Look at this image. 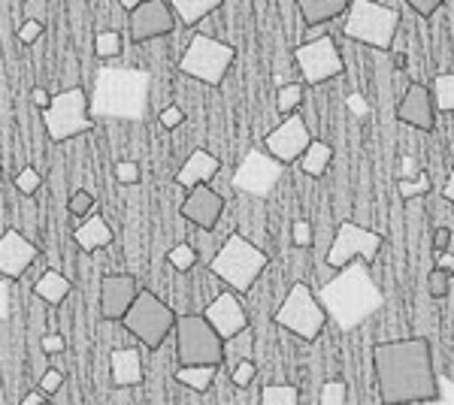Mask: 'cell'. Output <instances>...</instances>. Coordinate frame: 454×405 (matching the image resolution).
Listing matches in <instances>:
<instances>
[{
	"mask_svg": "<svg viewBox=\"0 0 454 405\" xmlns=\"http://www.w3.org/2000/svg\"><path fill=\"white\" fill-rule=\"evenodd\" d=\"M451 284H454V272H449V269H439V267H436V269L427 276V293H430L434 300H442L445 293L451 291Z\"/></svg>",
	"mask_w": 454,
	"mask_h": 405,
	"instance_id": "cell-37",
	"label": "cell"
},
{
	"mask_svg": "<svg viewBox=\"0 0 454 405\" xmlns=\"http://www.w3.org/2000/svg\"><path fill=\"white\" fill-rule=\"evenodd\" d=\"M173 10L176 21H182L185 27L197 25V21H203L209 16V12H215L218 6H222V0H167Z\"/></svg>",
	"mask_w": 454,
	"mask_h": 405,
	"instance_id": "cell-28",
	"label": "cell"
},
{
	"mask_svg": "<svg viewBox=\"0 0 454 405\" xmlns=\"http://www.w3.org/2000/svg\"><path fill=\"white\" fill-rule=\"evenodd\" d=\"M215 375H218V366L194 363V366H179V370H176V381H179L182 387L194 390V393H207V390L215 385Z\"/></svg>",
	"mask_w": 454,
	"mask_h": 405,
	"instance_id": "cell-27",
	"label": "cell"
},
{
	"mask_svg": "<svg viewBox=\"0 0 454 405\" xmlns=\"http://www.w3.org/2000/svg\"><path fill=\"white\" fill-rule=\"evenodd\" d=\"M372 366L379 378V400L394 402H434L436 372L430 342L421 336L382 342L372 351Z\"/></svg>",
	"mask_w": 454,
	"mask_h": 405,
	"instance_id": "cell-1",
	"label": "cell"
},
{
	"mask_svg": "<svg viewBox=\"0 0 454 405\" xmlns=\"http://www.w3.org/2000/svg\"><path fill=\"white\" fill-rule=\"evenodd\" d=\"M137 291H140V284H137L134 276H128V272H119V276H106L104 284H100V318L104 321H121V315L128 312V306L134 303Z\"/></svg>",
	"mask_w": 454,
	"mask_h": 405,
	"instance_id": "cell-17",
	"label": "cell"
},
{
	"mask_svg": "<svg viewBox=\"0 0 454 405\" xmlns=\"http://www.w3.org/2000/svg\"><path fill=\"white\" fill-rule=\"evenodd\" d=\"M43 188V175H40V169H34V167H21L19 169V175H16V191L21 197H34L36 191Z\"/></svg>",
	"mask_w": 454,
	"mask_h": 405,
	"instance_id": "cell-36",
	"label": "cell"
},
{
	"mask_svg": "<svg viewBox=\"0 0 454 405\" xmlns=\"http://www.w3.org/2000/svg\"><path fill=\"white\" fill-rule=\"evenodd\" d=\"M397 119L403 124L415 130H434L436 128V106H434V97H430L427 85L421 82H412L403 94V103L397 109Z\"/></svg>",
	"mask_w": 454,
	"mask_h": 405,
	"instance_id": "cell-20",
	"label": "cell"
},
{
	"mask_svg": "<svg viewBox=\"0 0 454 405\" xmlns=\"http://www.w3.org/2000/svg\"><path fill=\"white\" fill-rule=\"evenodd\" d=\"M379 248H382V237H379L376 230L355 224V221H342V224L336 227L331 252H327V267L340 269V267H346L348 261H355V257L372 263L379 254Z\"/></svg>",
	"mask_w": 454,
	"mask_h": 405,
	"instance_id": "cell-13",
	"label": "cell"
},
{
	"mask_svg": "<svg viewBox=\"0 0 454 405\" xmlns=\"http://www.w3.org/2000/svg\"><path fill=\"white\" fill-rule=\"evenodd\" d=\"M294 4L306 25H321V21L340 19L346 12L348 0H294Z\"/></svg>",
	"mask_w": 454,
	"mask_h": 405,
	"instance_id": "cell-26",
	"label": "cell"
},
{
	"mask_svg": "<svg viewBox=\"0 0 454 405\" xmlns=\"http://www.w3.org/2000/svg\"><path fill=\"white\" fill-rule=\"evenodd\" d=\"M167 263H170L173 269H179V272L194 269V263H197L194 245H188V242H179V245H173L170 252H167Z\"/></svg>",
	"mask_w": 454,
	"mask_h": 405,
	"instance_id": "cell-35",
	"label": "cell"
},
{
	"mask_svg": "<svg viewBox=\"0 0 454 405\" xmlns=\"http://www.w3.org/2000/svg\"><path fill=\"white\" fill-rule=\"evenodd\" d=\"M31 100H34V106L43 113V109L49 106V100H52V94H49L46 88H34V91H31Z\"/></svg>",
	"mask_w": 454,
	"mask_h": 405,
	"instance_id": "cell-50",
	"label": "cell"
},
{
	"mask_svg": "<svg viewBox=\"0 0 454 405\" xmlns=\"http://www.w3.org/2000/svg\"><path fill=\"white\" fill-rule=\"evenodd\" d=\"M70 291H73L70 278H64L61 272H55V269H46V272H43V276L34 282V293L43 300V303H49V306L64 303V300L70 297Z\"/></svg>",
	"mask_w": 454,
	"mask_h": 405,
	"instance_id": "cell-24",
	"label": "cell"
},
{
	"mask_svg": "<svg viewBox=\"0 0 454 405\" xmlns=\"http://www.w3.org/2000/svg\"><path fill=\"white\" fill-rule=\"evenodd\" d=\"M46 400H49V393H43V390L36 387V390H31V393L25 396V400H21V405H43Z\"/></svg>",
	"mask_w": 454,
	"mask_h": 405,
	"instance_id": "cell-52",
	"label": "cell"
},
{
	"mask_svg": "<svg viewBox=\"0 0 454 405\" xmlns=\"http://www.w3.org/2000/svg\"><path fill=\"white\" fill-rule=\"evenodd\" d=\"M318 402L321 405H346L348 402V381L346 378H327L325 385H321Z\"/></svg>",
	"mask_w": 454,
	"mask_h": 405,
	"instance_id": "cell-33",
	"label": "cell"
},
{
	"mask_svg": "<svg viewBox=\"0 0 454 405\" xmlns=\"http://www.w3.org/2000/svg\"><path fill=\"white\" fill-rule=\"evenodd\" d=\"M282 173H285V164L276 160L273 154L267 149H252L243 158V164L233 173V188L243 191L248 197H258V200H267L273 194V188L282 182Z\"/></svg>",
	"mask_w": 454,
	"mask_h": 405,
	"instance_id": "cell-12",
	"label": "cell"
},
{
	"mask_svg": "<svg viewBox=\"0 0 454 405\" xmlns=\"http://www.w3.org/2000/svg\"><path fill=\"white\" fill-rule=\"evenodd\" d=\"M309 139H312V130H309V124H306V119L288 113L279 128H273L267 134V139H263V149L273 154L276 160H282V164L288 167L306 152Z\"/></svg>",
	"mask_w": 454,
	"mask_h": 405,
	"instance_id": "cell-15",
	"label": "cell"
},
{
	"mask_svg": "<svg viewBox=\"0 0 454 405\" xmlns=\"http://www.w3.org/2000/svg\"><path fill=\"white\" fill-rule=\"evenodd\" d=\"M130 390H137V387H119L115 385V390L109 393V402H134V393Z\"/></svg>",
	"mask_w": 454,
	"mask_h": 405,
	"instance_id": "cell-51",
	"label": "cell"
},
{
	"mask_svg": "<svg viewBox=\"0 0 454 405\" xmlns=\"http://www.w3.org/2000/svg\"><path fill=\"white\" fill-rule=\"evenodd\" d=\"M203 318L209 321V327L215 330L222 339H231L233 333H239V330L248 327V315H246L243 303H239V297L233 291L218 293V297L207 306Z\"/></svg>",
	"mask_w": 454,
	"mask_h": 405,
	"instance_id": "cell-18",
	"label": "cell"
},
{
	"mask_svg": "<svg viewBox=\"0 0 454 405\" xmlns=\"http://www.w3.org/2000/svg\"><path fill=\"white\" fill-rule=\"evenodd\" d=\"M43 31H46V21H34V19H25V25L19 27V43L21 46H34L36 40L43 36Z\"/></svg>",
	"mask_w": 454,
	"mask_h": 405,
	"instance_id": "cell-41",
	"label": "cell"
},
{
	"mask_svg": "<svg viewBox=\"0 0 454 405\" xmlns=\"http://www.w3.org/2000/svg\"><path fill=\"white\" fill-rule=\"evenodd\" d=\"M303 82H288V85H282L279 91H276V109H279V115H288V113H294V109L303 103Z\"/></svg>",
	"mask_w": 454,
	"mask_h": 405,
	"instance_id": "cell-32",
	"label": "cell"
},
{
	"mask_svg": "<svg viewBox=\"0 0 454 405\" xmlns=\"http://www.w3.org/2000/svg\"><path fill=\"white\" fill-rule=\"evenodd\" d=\"M430 97H434L436 113L449 115L454 109V76L451 73H439L434 79V88H430Z\"/></svg>",
	"mask_w": 454,
	"mask_h": 405,
	"instance_id": "cell-30",
	"label": "cell"
},
{
	"mask_svg": "<svg viewBox=\"0 0 454 405\" xmlns=\"http://www.w3.org/2000/svg\"><path fill=\"white\" fill-rule=\"evenodd\" d=\"M6 306H10V287L0 282V318L6 315Z\"/></svg>",
	"mask_w": 454,
	"mask_h": 405,
	"instance_id": "cell-54",
	"label": "cell"
},
{
	"mask_svg": "<svg viewBox=\"0 0 454 405\" xmlns=\"http://www.w3.org/2000/svg\"><path fill=\"white\" fill-rule=\"evenodd\" d=\"M233 61H237V49L233 46H227V43L215 40V36H209V34H194L192 43L185 46L179 70L185 73V76L197 79V82L218 88L224 82Z\"/></svg>",
	"mask_w": 454,
	"mask_h": 405,
	"instance_id": "cell-9",
	"label": "cell"
},
{
	"mask_svg": "<svg viewBox=\"0 0 454 405\" xmlns=\"http://www.w3.org/2000/svg\"><path fill=\"white\" fill-rule=\"evenodd\" d=\"M182 215H185V221H192L194 227H200V230H212L218 224V218L224 215V197L209 185H194L192 194L182 203Z\"/></svg>",
	"mask_w": 454,
	"mask_h": 405,
	"instance_id": "cell-19",
	"label": "cell"
},
{
	"mask_svg": "<svg viewBox=\"0 0 454 405\" xmlns=\"http://www.w3.org/2000/svg\"><path fill=\"white\" fill-rule=\"evenodd\" d=\"M303 396H300V387L294 385H263L261 390V402L263 405H297Z\"/></svg>",
	"mask_w": 454,
	"mask_h": 405,
	"instance_id": "cell-31",
	"label": "cell"
},
{
	"mask_svg": "<svg viewBox=\"0 0 454 405\" xmlns=\"http://www.w3.org/2000/svg\"><path fill=\"white\" fill-rule=\"evenodd\" d=\"M218 169H222V160L215 158V154L197 149L192 152V158L185 160V167L176 173V185L192 191L194 185H209L212 179L218 175Z\"/></svg>",
	"mask_w": 454,
	"mask_h": 405,
	"instance_id": "cell-21",
	"label": "cell"
},
{
	"mask_svg": "<svg viewBox=\"0 0 454 405\" xmlns=\"http://www.w3.org/2000/svg\"><path fill=\"white\" fill-rule=\"evenodd\" d=\"M442 197H445V200H454V179H445V185H442Z\"/></svg>",
	"mask_w": 454,
	"mask_h": 405,
	"instance_id": "cell-55",
	"label": "cell"
},
{
	"mask_svg": "<svg viewBox=\"0 0 454 405\" xmlns=\"http://www.w3.org/2000/svg\"><path fill=\"white\" fill-rule=\"evenodd\" d=\"M149 73L143 70H119L106 67L98 73L91 94V115L94 119H121L137 121L143 119L145 103H149Z\"/></svg>",
	"mask_w": 454,
	"mask_h": 405,
	"instance_id": "cell-3",
	"label": "cell"
},
{
	"mask_svg": "<svg viewBox=\"0 0 454 405\" xmlns=\"http://www.w3.org/2000/svg\"><path fill=\"white\" fill-rule=\"evenodd\" d=\"M94 55H98L100 61H109V58H119V55H121V34H119V31H104V34H98V40H94Z\"/></svg>",
	"mask_w": 454,
	"mask_h": 405,
	"instance_id": "cell-34",
	"label": "cell"
},
{
	"mask_svg": "<svg viewBox=\"0 0 454 405\" xmlns=\"http://www.w3.org/2000/svg\"><path fill=\"white\" fill-rule=\"evenodd\" d=\"M427 188H430V179H427V173H421L415 182H406V179L400 182V197H403V200H412V197L424 194Z\"/></svg>",
	"mask_w": 454,
	"mask_h": 405,
	"instance_id": "cell-43",
	"label": "cell"
},
{
	"mask_svg": "<svg viewBox=\"0 0 454 405\" xmlns=\"http://www.w3.org/2000/svg\"><path fill=\"white\" fill-rule=\"evenodd\" d=\"M315 297L325 306L327 318H333L340 323V330L361 327V323L370 321L385 303L382 291H379L376 278H372V272H370V263L361 261V257H355L346 267H340L336 278H331Z\"/></svg>",
	"mask_w": 454,
	"mask_h": 405,
	"instance_id": "cell-2",
	"label": "cell"
},
{
	"mask_svg": "<svg viewBox=\"0 0 454 405\" xmlns=\"http://www.w3.org/2000/svg\"><path fill=\"white\" fill-rule=\"evenodd\" d=\"M254 375H258V366H254L252 360H239V363L231 366V385L233 387H248L254 381Z\"/></svg>",
	"mask_w": 454,
	"mask_h": 405,
	"instance_id": "cell-38",
	"label": "cell"
},
{
	"mask_svg": "<svg viewBox=\"0 0 454 405\" xmlns=\"http://www.w3.org/2000/svg\"><path fill=\"white\" fill-rule=\"evenodd\" d=\"M436 267H439V269H449V272H454V254H451V248H445V252H439Z\"/></svg>",
	"mask_w": 454,
	"mask_h": 405,
	"instance_id": "cell-53",
	"label": "cell"
},
{
	"mask_svg": "<svg viewBox=\"0 0 454 405\" xmlns=\"http://www.w3.org/2000/svg\"><path fill=\"white\" fill-rule=\"evenodd\" d=\"M43 128H46L52 143H67V139L88 134L94 128V115L88 109L85 88L73 85L64 88L61 94H55L49 100V106L43 109Z\"/></svg>",
	"mask_w": 454,
	"mask_h": 405,
	"instance_id": "cell-7",
	"label": "cell"
},
{
	"mask_svg": "<svg viewBox=\"0 0 454 405\" xmlns=\"http://www.w3.org/2000/svg\"><path fill=\"white\" fill-rule=\"evenodd\" d=\"M73 239H76V245L82 248L85 254H94V252H100V248H106L109 242H113V230H109L104 215H94V212H88L85 221L76 227V233H73Z\"/></svg>",
	"mask_w": 454,
	"mask_h": 405,
	"instance_id": "cell-23",
	"label": "cell"
},
{
	"mask_svg": "<svg viewBox=\"0 0 454 405\" xmlns=\"http://www.w3.org/2000/svg\"><path fill=\"white\" fill-rule=\"evenodd\" d=\"M130 27V40L134 43H149V40H160V36L176 31V16L167 0H143L130 10L128 19Z\"/></svg>",
	"mask_w": 454,
	"mask_h": 405,
	"instance_id": "cell-14",
	"label": "cell"
},
{
	"mask_svg": "<svg viewBox=\"0 0 454 405\" xmlns=\"http://www.w3.org/2000/svg\"><path fill=\"white\" fill-rule=\"evenodd\" d=\"M113 175L119 185H137V182L143 179V169L137 167V160H119V164L113 167Z\"/></svg>",
	"mask_w": 454,
	"mask_h": 405,
	"instance_id": "cell-40",
	"label": "cell"
},
{
	"mask_svg": "<svg viewBox=\"0 0 454 405\" xmlns=\"http://www.w3.org/2000/svg\"><path fill=\"white\" fill-rule=\"evenodd\" d=\"M406 4L412 6V10L419 12V16L427 19V16H434L436 10H442V4H445V0H406Z\"/></svg>",
	"mask_w": 454,
	"mask_h": 405,
	"instance_id": "cell-47",
	"label": "cell"
},
{
	"mask_svg": "<svg viewBox=\"0 0 454 405\" xmlns=\"http://www.w3.org/2000/svg\"><path fill=\"white\" fill-rule=\"evenodd\" d=\"M294 64L303 76L306 85H325L331 79L342 76L346 70V61H342V51L333 43L331 34H321L315 40H306L303 46L294 49Z\"/></svg>",
	"mask_w": 454,
	"mask_h": 405,
	"instance_id": "cell-11",
	"label": "cell"
},
{
	"mask_svg": "<svg viewBox=\"0 0 454 405\" xmlns=\"http://www.w3.org/2000/svg\"><path fill=\"white\" fill-rule=\"evenodd\" d=\"M160 128L164 130H176L182 121H185V113H182L179 106H167V109H160Z\"/></svg>",
	"mask_w": 454,
	"mask_h": 405,
	"instance_id": "cell-46",
	"label": "cell"
},
{
	"mask_svg": "<svg viewBox=\"0 0 454 405\" xmlns=\"http://www.w3.org/2000/svg\"><path fill=\"white\" fill-rule=\"evenodd\" d=\"M94 203H98V200H94L91 191H76V194L67 200V212L73 218H85L88 212H94Z\"/></svg>",
	"mask_w": 454,
	"mask_h": 405,
	"instance_id": "cell-39",
	"label": "cell"
},
{
	"mask_svg": "<svg viewBox=\"0 0 454 405\" xmlns=\"http://www.w3.org/2000/svg\"><path fill=\"white\" fill-rule=\"evenodd\" d=\"M21 12H25V19L46 21L49 19V0H21Z\"/></svg>",
	"mask_w": 454,
	"mask_h": 405,
	"instance_id": "cell-44",
	"label": "cell"
},
{
	"mask_svg": "<svg viewBox=\"0 0 454 405\" xmlns=\"http://www.w3.org/2000/svg\"><path fill=\"white\" fill-rule=\"evenodd\" d=\"M434 248H436V252L451 248V227H439V230L434 233Z\"/></svg>",
	"mask_w": 454,
	"mask_h": 405,
	"instance_id": "cell-49",
	"label": "cell"
},
{
	"mask_svg": "<svg viewBox=\"0 0 454 405\" xmlns=\"http://www.w3.org/2000/svg\"><path fill=\"white\" fill-rule=\"evenodd\" d=\"M254 333L252 330H239V333H233L231 339H224V360L227 363H239V360H252V348H254Z\"/></svg>",
	"mask_w": 454,
	"mask_h": 405,
	"instance_id": "cell-29",
	"label": "cell"
},
{
	"mask_svg": "<svg viewBox=\"0 0 454 405\" xmlns=\"http://www.w3.org/2000/svg\"><path fill=\"white\" fill-rule=\"evenodd\" d=\"M113 370V387H140L143 385V357L137 348H113L109 357Z\"/></svg>",
	"mask_w": 454,
	"mask_h": 405,
	"instance_id": "cell-22",
	"label": "cell"
},
{
	"mask_svg": "<svg viewBox=\"0 0 454 405\" xmlns=\"http://www.w3.org/2000/svg\"><path fill=\"white\" fill-rule=\"evenodd\" d=\"M348 19L342 25V34L355 43L372 49H391L394 36L400 27V12L387 4H376V0H348L346 6Z\"/></svg>",
	"mask_w": 454,
	"mask_h": 405,
	"instance_id": "cell-5",
	"label": "cell"
},
{
	"mask_svg": "<svg viewBox=\"0 0 454 405\" xmlns=\"http://www.w3.org/2000/svg\"><path fill=\"white\" fill-rule=\"evenodd\" d=\"M121 323L130 336H137L149 351H158L167 342V336H173L176 327V312L155 297L152 291H137L134 303L128 306V312L121 315Z\"/></svg>",
	"mask_w": 454,
	"mask_h": 405,
	"instance_id": "cell-6",
	"label": "cell"
},
{
	"mask_svg": "<svg viewBox=\"0 0 454 405\" xmlns=\"http://www.w3.org/2000/svg\"><path fill=\"white\" fill-rule=\"evenodd\" d=\"M36 257H40V248L34 245L31 237H25L16 227L4 230V237H0V276L21 278L36 263Z\"/></svg>",
	"mask_w": 454,
	"mask_h": 405,
	"instance_id": "cell-16",
	"label": "cell"
},
{
	"mask_svg": "<svg viewBox=\"0 0 454 405\" xmlns=\"http://www.w3.org/2000/svg\"><path fill=\"white\" fill-rule=\"evenodd\" d=\"M137 4H143V0H119V6H121V10H128V12L134 10Z\"/></svg>",
	"mask_w": 454,
	"mask_h": 405,
	"instance_id": "cell-56",
	"label": "cell"
},
{
	"mask_svg": "<svg viewBox=\"0 0 454 405\" xmlns=\"http://www.w3.org/2000/svg\"><path fill=\"white\" fill-rule=\"evenodd\" d=\"M176 354L182 366L224 363V339L209 327L203 315H176Z\"/></svg>",
	"mask_w": 454,
	"mask_h": 405,
	"instance_id": "cell-8",
	"label": "cell"
},
{
	"mask_svg": "<svg viewBox=\"0 0 454 405\" xmlns=\"http://www.w3.org/2000/svg\"><path fill=\"white\" fill-rule=\"evenodd\" d=\"M273 321L279 323L282 330H288V333L300 336L303 342H315L327 323V312L309 287L294 284L288 291V297L282 300L279 312L273 315Z\"/></svg>",
	"mask_w": 454,
	"mask_h": 405,
	"instance_id": "cell-10",
	"label": "cell"
},
{
	"mask_svg": "<svg viewBox=\"0 0 454 405\" xmlns=\"http://www.w3.org/2000/svg\"><path fill=\"white\" fill-rule=\"evenodd\" d=\"M40 348L46 351V354H61V351L67 348V342H64V336L49 333V336H43V339H40Z\"/></svg>",
	"mask_w": 454,
	"mask_h": 405,
	"instance_id": "cell-48",
	"label": "cell"
},
{
	"mask_svg": "<svg viewBox=\"0 0 454 405\" xmlns=\"http://www.w3.org/2000/svg\"><path fill=\"white\" fill-rule=\"evenodd\" d=\"M267 263H270L267 252H261L258 245H252L239 233H233V237L224 239L218 254L209 261V272L215 278H222L233 293H248L252 284L258 282L261 272L267 269Z\"/></svg>",
	"mask_w": 454,
	"mask_h": 405,
	"instance_id": "cell-4",
	"label": "cell"
},
{
	"mask_svg": "<svg viewBox=\"0 0 454 405\" xmlns=\"http://www.w3.org/2000/svg\"><path fill=\"white\" fill-rule=\"evenodd\" d=\"M43 390V393H49V396H55L58 390L64 387V372L61 370H46L43 372V378H40V385H36Z\"/></svg>",
	"mask_w": 454,
	"mask_h": 405,
	"instance_id": "cell-45",
	"label": "cell"
},
{
	"mask_svg": "<svg viewBox=\"0 0 454 405\" xmlns=\"http://www.w3.org/2000/svg\"><path fill=\"white\" fill-rule=\"evenodd\" d=\"M291 242H294L297 248H309L312 245V224L303 218H297L294 224H291Z\"/></svg>",
	"mask_w": 454,
	"mask_h": 405,
	"instance_id": "cell-42",
	"label": "cell"
},
{
	"mask_svg": "<svg viewBox=\"0 0 454 405\" xmlns=\"http://www.w3.org/2000/svg\"><path fill=\"white\" fill-rule=\"evenodd\" d=\"M300 169H303L309 179H321V175L327 173V167H331L333 160V149L325 143V139H309V145H306V152L300 154Z\"/></svg>",
	"mask_w": 454,
	"mask_h": 405,
	"instance_id": "cell-25",
	"label": "cell"
}]
</instances>
